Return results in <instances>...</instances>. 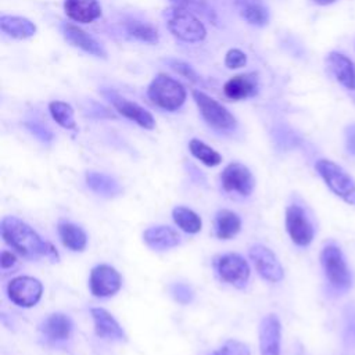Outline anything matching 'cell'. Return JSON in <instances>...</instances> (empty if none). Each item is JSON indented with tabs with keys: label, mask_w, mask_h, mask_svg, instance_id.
Returning a JSON list of instances; mask_svg holds the SVG:
<instances>
[{
	"label": "cell",
	"mask_w": 355,
	"mask_h": 355,
	"mask_svg": "<svg viewBox=\"0 0 355 355\" xmlns=\"http://www.w3.org/2000/svg\"><path fill=\"white\" fill-rule=\"evenodd\" d=\"M1 236L7 244L26 258H50L58 261V252L49 241L43 240L28 223L17 216H6L0 225Z\"/></svg>",
	"instance_id": "obj_1"
},
{
	"label": "cell",
	"mask_w": 355,
	"mask_h": 355,
	"mask_svg": "<svg viewBox=\"0 0 355 355\" xmlns=\"http://www.w3.org/2000/svg\"><path fill=\"white\" fill-rule=\"evenodd\" d=\"M164 17L171 33L183 42L197 43L207 35L204 24L190 10L173 6L165 10Z\"/></svg>",
	"instance_id": "obj_2"
},
{
	"label": "cell",
	"mask_w": 355,
	"mask_h": 355,
	"mask_svg": "<svg viewBox=\"0 0 355 355\" xmlns=\"http://www.w3.org/2000/svg\"><path fill=\"white\" fill-rule=\"evenodd\" d=\"M315 168L326 186L344 202L355 205V179L331 159H318Z\"/></svg>",
	"instance_id": "obj_3"
},
{
	"label": "cell",
	"mask_w": 355,
	"mask_h": 355,
	"mask_svg": "<svg viewBox=\"0 0 355 355\" xmlns=\"http://www.w3.org/2000/svg\"><path fill=\"white\" fill-rule=\"evenodd\" d=\"M148 98L162 110L176 111L186 100V89L166 73H158L147 89Z\"/></svg>",
	"instance_id": "obj_4"
},
{
	"label": "cell",
	"mask_w": 355,
	"mask_h": 355,
	"mask_svg": "<svg viewBox=\"0 0 355 355\" xmlns=\"http://www.w3.org/2000/svg\"><path fill=\"white\" fill-rule=\"evenodd\" d=\"M320 263L329 284L336 291H347L352 284V275L347 265L343 251L334 245L327 244L320 252Z\"/></svg>",
	"instance_id": "obj_5"
},
{
	"label": "cell",
	"mask_w": 355,
	"mask_h": 355,
	"mask_svg": "<svg viewBox=\"0 0 355 355\" xmlns=\"http://www.w3.org/2000/svg\"><path fill=\"white\" fill-rule=\"evenodd\" d=\"M193 98L200 110L201 116L211 128L219 132H230L236 129V118L215 98L209 97L201 90H193Z\"/></svg>",
	"instance_id": "obj_6"
},
{
	"label": "cell",
	"mask_w": 355,
	"mask_h": 355,
	"mask_svg": "<svg viewBox=\"0 0 355 355\" xmlns=\"http://www.w3.org/2000/svg\"><path fill=\"white\" fill-rule=\"evenodd\" d=\"M286 230L294 244L306 247L312 243L315 230L305 212L298 204H291L286 209Z\"/></svg>",
	"instance_id": "obj_7"
},
{
	"label": "cell",
	"mask_w": 355,
	"mask_h": 355,
	"mask_svg": "<svg viewBox=\"0 0 355 355\" xmlns=\"http://www.w3.org/2000/svg\"><path fill=\"white\" fill-rule=\"evenodd\" d=\"M7 293L10 300L24 308H31L36 305L42 297L43 286L40 280L31 276H18L10 280L7 286Z\"/></svg>",
	"instance_id": "obj_8"
},
{
	"label": "cell",
	"mask_w": 355,
	"mask_h": 355,
	"mask_svg": "<svg viewBox=\"0 0 355 355\" xmlns=\"http://www.w3.org/2000/svg\"><path fill=\"white\" fill-rule=\"evenodd\" d=\"M220 183L225 191L237 193L243 197L250 196L255 187V179L251 171L240 162H232L225 166L220 173Z\"/></svg>",
	"instance_id": "obj_9"
},
{
	"label": "cell",
	"mask_w": 355,
	"mask_h": 355,
	"mask_svg": "<svg viewBox=\"0 0 355 355\" xmlns=\"http://www.w3.org/2000/svg\"><path fill=\"white\" fill-rule=\"evenodd\" d=\"M248 255H250L257 272L265 280L277 283L284 277L283 266L270 248H268L262 244H255L250 248Z\"/></svg>",
	"instance_id": "obj_10"
},
{
	"label": "cell",
	"mask_w": 355,
	"mask_h": 355,
	"mask_svg": "<svg viewBox=\"0 0 355 355\" xmlns=\"http://www.w3.org/2000/svg\"><path fill=\"white\" fill-rule=\"evenodd\" d=\"M216 270L223 282L239 288L244 287L250 277L248 262L239 254L222 255L216 262Z\"/></svg>",
	"instance_id": "obj_11"
},
{
	"label": "cell",
	"mask_w": 355,
	"mask_h": 355,
	"mask_svg": "<svg viewBox=\"0 0 355 355\" xmlns=\"http://www.w3.org/2000/svg\"><path fill=\"white\" fill-rule=\"evenodd\" d=\"M90 291L94 297L105 298L119 291L122 279L118 270L110 265H97L90 272Z\"/></svg>",
	"instance_id": "obj_12"
},
{
	"label": "cell",
	"mask_w": 355,
	"mask_h": 355,
	"mask_svg": "<svg viewBox=\"0 0 355 355\" xmlns=\"http://www.w3.org/2000/svg\"><path fill=\"white\" fill-rule=\"evenodd\" d=\"M103 94L112 104V107L125 118L136 122L139 126L144 129H153L155 126V121L153 115L139 104L129 101L128 98L122 97L114 90H104Z\"/></svg>",
	"instance_id": "obj_13"
},
{
	"label": "cell",
	"mask_w": 355,
	"mask_h": 355,
	"mask_svg": "<svg viewBox=\"0 0 355 355\" xmlns=\"http://www.w3.org/2000/svg\"><path fill=\"white\" fill-rule=\"evenodd\" d=\"M259 351L261 355H279L282 340V324L275 313L262 318L259 323Z\"/></svg>",
	"instance_id": "obj_14"
},
{
	"label": "cell",
	"mask_w": 355,
	"mask_h": 355,
	"mask_svg": "<svg viewBox=\"0 0 355 355\" xmlns=\"http://www.w3.org/2000/svg\"><path fill=\"white\" fill-rule=\"evenodd\" d=\"M258 89H259L258 73L247 72V73H240L230 78L223 86V93L229 100L240 101V100L254 97L258 93Z\"/></svg>",
	"instance_id": "obj_15"
},
{
	"label": "cell",
	"mask_w": 355,
	"mask_h": 355,
	"mask_svg": "<svg viewBox=\"0 0 355 355\" xmlns=\"http://www.w3.org/2000/svg\"><path fill=\"white\" fill-rule=\"evenodd\" d=\"M61 32H62L65 40L68 43H71L72 46L79 47L83 51L92 54L94 57H100V58L107 57V51L104 50V47L93 36H90L87 32H85L79 26L72 25V24H62Z\"/></svg>",
	"instance_id": "obj_16"
},
{
	"label": "cell",
	"mask_w": 355,
	"mask_h": 355,
	"mask_svg": "<svg viewBox=\"0 0 355 355\" xmlns=\"http://www.w3.org/2000/svg\"><path fill=\"white\" fill-rule=\"evenodd\" d=\"M327 64L336 80L348 90H355V64L343 53L331 51L327 57Z\"/></svg>",
	"instance_id": "obj_17"
},
{
	"label": "cell",
	"mask_w": 355,
	"mask_h": 355,
	"mask_svg": "<svg viewBox=\"0 0 355 355\" xmlns=\"http://www.w3.org/2000/svg\"><path fill=\"white\" fill-rule=\"evenodd\" d=\"M96 334L104 340H126V334L116 319L104 308H92Z\"/></svg>",
	"instance_id": "obj_18"
},
{
	"label": "cell",
	"mask_w": 355,
	"mask_h": 355,
	"mask_svg": "<svg viewBox=\"0 0 355 355\" xmlns=\"http://www.w3.org/2000/svg\"><path fill=\"white\" fill-rule=\"evenodd\" d=\"M143 240L150 248L157 251L169 250L182 243L180 234L171 226H164V225L148 227L143 233Z\"/></svg>",
	"instance_id": "obj_19"
},
{
	"label": "cell",
	"mask_w": 355,
	"mask_h": 355,
	"mask_svg": "<svg viewBox=\"0 0 355 355\" xmlns=\"http://www.w3.org/2000/svg\"><path fill=\"white\" fill-rule=\"evenodd\" d=\"M65 14L80 24H90L101 17V7L97 0H65Z\"/></svg>",
	"instance_id": "obj_20"
},
{
	"label": "cell",
	"mask_w": 355,
	"mask_h": 355,
	"mask_svg": "<svg viewBox=\"0 0 355 355\" xmlns=\"http://www.w3.org/2000/svg\"><path fill=\"white\" fill-rule=\"evenodd\" d=\"M72 327L73 324L68 315L55 312L44 319L42 324V331L51 341H65L69 338Z\"/></svg>",
	"instance_id": "obj_21"
},
{
	"label": "cell",
	"mask_w": 355,
	"mask_h": 355,
	"mask_svg": "<svg viewBox=\"0 0 355 355\" xmlns=\"http://www.w3.org/2000/svg\"><path fill=\"white\" fill-rule=\"evenodd\" d=\"M236 7L250 25L265 26L269 22V11L262 0H236Z\"/></svg>",
	"instance_id": "obj_22"
},
{
	"label": "cell",
	"mask_w": 355,
	"mask_h": 355,
	"mask_svg": "<svg viewBox=\"0 0 355 355\" xmlns=\"http://www.w3.org/2000/svg\"><path fill=\"white\" fill-rule=\"evenodd\" d=\"M0 26L4 33L15 39H26L36 33V25L24 17L1 15Z\"/></svg>",
	"instance_id": "obj_23"
},
{
	"label": "cell",
	"mask_w": 355,
	"mask_h": 355,
	"mask_svg": "<svg viewBox=\"0 0 355 355\" xmlns=\"http://www.w3.org/2000/svg\"><path fill=\"white\" fill-rule=\"evenodd\" d=\"M58 234L62 244L72 251H83L87 244V236L85 230L75 223L60 222Z\"/></svg>",
	"instance_id": "obj_24"
},
{
	"label": "cell",
	"mask_w": 355,
	"mask_h": 355,
	"mask_svg": "<svg viewBox=\"0 0 355 355\" xmlns=\"http://www.w3.org/2000/svg\"><path fill=\"white\" fill-rule=\"evenodd\" d=\"M86 183L94 193L103 197H114L122 190L119 183L112 176L101 172H87Z\"/></svg>",
	"instance_id": "obj_25"
},
{
	"label": "cell",
	"mask_w": 355,
	"mask_h": 355,
	"mask_svg": "<svg viewBox=\"0 0 355 355\" xmlns=\"http://www.w3.org/2000/svg\"><path fill=\"white\" fill-rule=\"evenodd\" d=\"M241 227L240 216L229 209H220L215 218V233L222 240L234 237Z\"/></svg>",
	"instance_id": "obj_26"
},
{
	"label": "cell",
	"mask_w": 355,
	"mask_h": 355,
	"mask_svg": "<svg viewBox=\"0 0 355 355\" xmlns=\"http://www.w3.org/2000/svg\"><path fill=\"white\" fill-rule=\"evenodd\" d=\"M172 218L183 232L190 234L198 233L202 227L201 218L187 207H182V205L175 207L172 211Z\"/></svg>",
	"instance_id": "obj_27"
},
{
	"label": "cell",
	"mask_w": 355,
	"mask_h": 355,
	"mask_svg": "<svg viewBox=\"0 0 355 355\" xmlns=\"http://www.w3.org/2000/svg\"><path fill=\"white\" fill-rule=\"evenodd\" d=\"M126 32L130 37L143 42V43H150V44H155L159 40V35L158 31L146 22L137 21V19H132L129 22H126L125 25Z\"/></svg>",
	"instance_id": "obj_28"
},
{
	"label": "cell",
	"mask_w": 355,
	"mask_h": 355,
	"mask_svg": "<svg viewBox=\"0 0 355 355\" xmlns=\"http://www.w3.org/2000/svg\"><path fill=\"white\" fill-rule=\"evenodd\" d=\"M190 153L207 166H216L222 162V157L212 147L198 139H191L189 143Z\"/></svg>",
	"instance_id": "obj_29"
},
{
	"label": "cell",
	"mask_w": 355,
	"mask_h": 355,
	"mask_svg": "<svg viewBox=\"0 0 355 355\" xmlns=\"http://www.w3.org/2000/svg\"><path fill=\"white\" fill-rule=\"evenodd\" d=\"M49 111L53 116V119L62 128L65 129H75L76 128V122L73 118V110L69 104L64 103V101H51L49 104Z\"/></svg>",
	"instance_id": "obj_30"
},
{
	"label": "cell",
	"mask_w": 355,
	"mask_h": 355,
	"mask_svg": "<svg viewBox=\"0 0 355 355\" xmlns=\"http://www.w3.org/2000/svg\"><path fill=\"white\" fill-rule=\"evenodd\" d=\"M215 355H251V352L247 344L239 340H227L215 351Z\"/></svg>",
	"instance_id": "obj_31"
},
{
	"label": "cell",
	"mask_w": 355,
	"mask_h": 355,
	"mask_svg": "<svg viewBox=\"0 0 355 355\" xmlns=\"http://www.w3.org/2000/svg\"><path fill=\"white\" fill-rule=\"evenodd\" d=\"M168 64H169V67L175 71V72H178L179 75H182V76H184L186 79H189V80H191V82H194V83H202V80H201V78L198 76V73L189 65V64H186V62H183V61H179V60H168Z\"/></svg>",
	"instance_id": "obj_32"
},
{
	"label": "cell",
	"mask_w": 355,
	"mask_h": 355,
	"mask_svg": "<svg viewBox=\"0 0 355 355\" xmlns=\"http://www.w3.org/2000/svg\"><path fill=\"white\" fill-rule=\"evenodd\" d=\"M171 294L173 298L180 304H189L194 298V291L189 284L184 283H176L171 287Z\"/></svg>",
	"instance_id": "obj_33"
},
{
	"label": "cell",
	"mask_w": 355,
	"mask_h": 355,
	"mask_svg": "<svg viewBox=\"0 0 355 355\" xmlns=\"http://www.w3.org/2000/svg\"><path fill=\"white\" fill-rule=\"evenodd\" d=\"M247 62V55L239 50V49H232L226 53L225 57V65L230 69H236V68H241L244 67Z\"/></svg>",
	"instance_id": "obj_34"
},
{
	"label": "cell",
	"mask_w": 355,
	"mask_h": 355,
	"mask_svg": "<svg viewBox=\"0 0 355 355\" xmlns=\"http://www.w3.org/2000/svg\"><path fill=\"white\" fill-rule=\"evenodd\" d=\"M175 3V6L178 7H183L186 10L190 11H197V12H202L205 14L208 18H211L214 14L205 7L204 0H171Z\"/></svg>",
	"instance_id": "obj_35"
},
{
	"label": "cell",
	"mask_w": 355,
	"mask_h": 355,
	"mask_svg": "<svg viewBox=\"0 0 355 355\" xmlns=\"http://www.w3.org/2000/svg\"><path fill=\"white\" fill-rule=\"evenodd\" d=\"M26 126H28L29 130H31L35 136H37L42 141H50V140L53 139V133H51L49 129H46L44 126H42V125H39V123H36V122H33V123H26Z\"/></svg>",
	"instance_id": "obj_36"
},
{
	"label": "cell",
	"mask_w": 355,
	"mask_h": 355,
	"mask_svg": "<svg viewBox=\"0 0 355 355\" xmlns=\"http://www.w3.org/2000/svg\"><path fill=\"white\" fill-rule=\"evenodd\" d=\"M345 147L349 154L355 155V123L347 126L345 129Z\"/></svg>",
	"instance_id": "obj_37"
},
{
	"label": "cell",
	"mask_w": 355,
	"mask_h": 355,
	"mask_svg": "<svg viewBox=\"0 0 355 355\" xmlns=\"http://www.w3.org/2000/svg\"><path fill=\"white\" fill-rule=\"evenodd\" d=\"M17 263V257L11 251H3L0 257V265L1 269H8L12 268Z\"/></svg>",
	"instance_id": "obj_38"
},
{
	"label": "cell",
	"mask_w": 355,
	"mask_h": 355,
	"mask_svg": "<svg viewBox=\"0 0 355 355\" xmlns=\"http://www.w3.org/2000/svg\"><path fill=\"white\" fill-rule=\"evenodd\" d=\"M316 4H320V6H327V4H331L334 3L336 0H313Z\"/></svg>",
	"instance_id": "obj_39"
}]
</instances>
